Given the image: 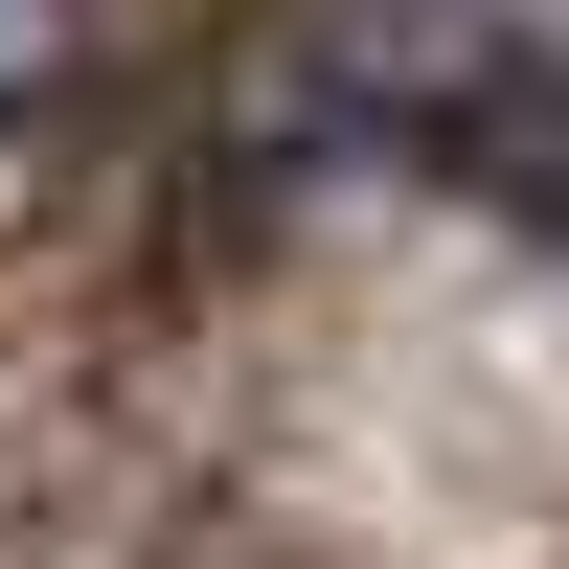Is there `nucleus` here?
<instances>
[{
	"instance_id": "obj_1",
	"label": "nucleus",
	"mask_w": 569,
	"mask_h": 569,
	"mask_svg": "<svg viewBox=\"0 0 569 569\" xmlns=\"http://www.w3.org/2000/svg\"><path fill=\"white\" fill-rule=\"evenodd\" d=\"M46 46H69V0H0V91H46Z\"/></svg>"
}]
</instances>
